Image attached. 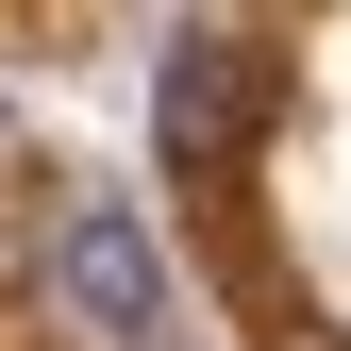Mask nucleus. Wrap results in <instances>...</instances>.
Returning <instances> with one entry per match:
<instances>
[{
  "label": "nucleus",
  "instance_id": "2",
  "mask_svg": "<svg viewBox=\"0 0 351 351\" xmlns=\"http://www.w3.org/2000/svg\"><path fill=\"white\" fill-rule=\"evenodd\" d=\"M251 101H268V67H251V34H184L167 51V84H151V151L184 167H234V134H251Z\"/></svg>",
  "mask_w": 351,
  "mask_h": 351
},
{
  "label": "nucleus",
  "instance_id": "3",
  "mask_svg": "<svg viewBox=\"0 0 351 351\" xmlns=\"http://www.w3.org/2000/svg\"><path fill=\"white\" fill-rule=\"evenodd\" d=\"M151 351H167V335H151Z\"/></svg>",
  "mask_w": 351,
  "mask_h": 351
},
{
  "label": "nucleus",
  "instance_id": "1",
  "mask_svg": "<svg viewBox=\"0 0 351 351\" xmlns=\"http://www.w3.org/2000/svg\"><path fill=\"white\" fill-rule=\"evenodd\" d=\"M51 301L84 335H167V251H151V217L134 201H84L67 234H51Z\"/></svg>",
  "mask_w": 351,
  "mask_h": 351
}]
</instances>
